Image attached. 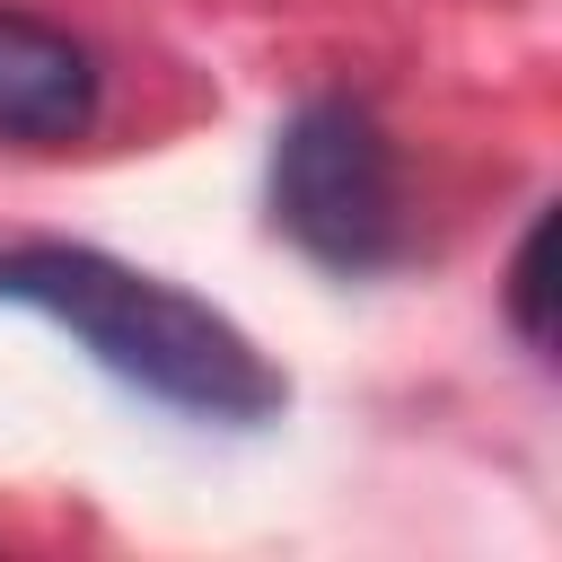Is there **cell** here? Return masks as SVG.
<instances>
[{
	"label": "cell",
	"instance_id": "6da1fadb",
	"mask_svg": "<svg viewBox=\"0 0 562 562\" xmlns=\"http://www.w3.org/2000/svg\"><path fill=\"white\" fill-rule=\"evenodd\" d=\"M0 307L53 316L97 369H114L123 386H140L167 413L255 430L290 404L281 369L211 299L158 281V272H132L97 246H0Z\"/></svg>",
	"mask_w": 562,
	"mask_h": 562
},
{
	"label": "cell",
	"instance_id": "7a4b0ae2",
	"mask_svg": "<svg viewBox=\"0 0 562 562\" xmlns=\"http://www.w3.org/2000/svg\"><path fill=\"white\" fill-rule=\"evenodd\" d=\"M272 220L325 272H378L404 246L395 140L351 97H307L272 140Z\"/></svg>",
	"mask_w": 562,
	"mask_h": 562
},
{
	"label": "cell",
	"instance_id": "3957f363",
	"mask_svg": "<svg viewBox=\"0 0 562 562\" xmlns=\"http://www.w3.org/2000/svg\"><path fill=\"white\" fill-rule=\"evenodd\" d=\"M97 53L70 26H44L26 9H0V140L61 149L97 123Z\"/></svg>",
	"mask_w": 562,
	"mask_h": 562
},
{
	"label": "cell",
	"instance_id": "277c9868",
	"mask_svg": "<svg viewBox=\"0 0 562 562\" xmlns=\"http://www.w3.org/2000/svg\"><path fill=\"white\" fill-rule=\"evenodd\" d=\"M544 246H553V220H536L518 237V263H509V325L544 351Z\"/></svg>",
	"mask_w": 562,
	"mask_h": 562
}]
</instances>
